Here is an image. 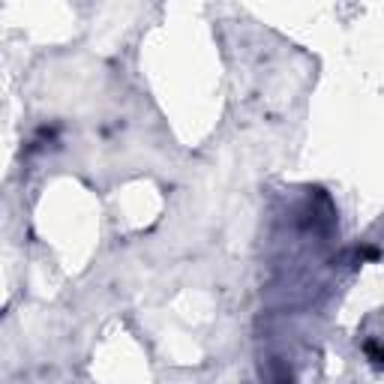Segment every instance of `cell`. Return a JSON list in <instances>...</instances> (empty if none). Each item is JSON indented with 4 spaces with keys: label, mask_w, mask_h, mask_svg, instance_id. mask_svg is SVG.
Wrapping results in <instances>:
<instances>
[]
</instances>
